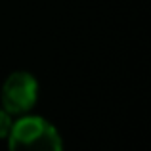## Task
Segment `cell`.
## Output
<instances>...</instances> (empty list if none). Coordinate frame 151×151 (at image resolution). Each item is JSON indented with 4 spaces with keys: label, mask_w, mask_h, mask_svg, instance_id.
<instances>
[{
    "label": "cell",
    "mask_w": 151,
    "mask_h": 151,
    "mask_svg": "<svg viewBox=\"0 0 151 151\" xmlns=\"http://www.w3.org/2000/svg\"><path fill=\"white\" fill-rule=\"evenodd\" d=\"M4 142L8 151H63V138L55 124L35 113L15 119Z\"/></svg>",
    "instance_id": "cell-1"
},
{
    "label": "cell",
    "mask_w": 151,
    "mask_h": 151,
    "mask_svg": "<svg viewBox=\"0 0 151 151\" xmlns=\"http://www.w3.org/2000/svg\"><path fill=\"white\" fill-rule=\"evenodd\" d=\"M14 121H15V117H12L4 107H0V140L2 142L8 138L12 126H14Z\"/></svg>",
    "instance_id": "cell-3"
},
{
    "label": "cell",
    "mask_w": 151,
    "mask_h": 151,
    "mask_svg": "<svg viewBox=\"0 0 151 151\" xmlns=\"http://www.w3.org/2000/svg\"><path fill=\"white\" fill-rule=\"evenodd\" d=\"M40 84L31 71H12L2 82L0 88V107L8 111L12 117H23L33 113L38 103Z\"/></svg>",
    "instance_id": "cell-2"
}]
</instances>
